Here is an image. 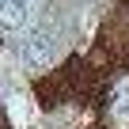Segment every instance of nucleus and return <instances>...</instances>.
Masks as SVG:
<instances>
[{"label":"nucleus","mask_w":129,"mask_h":129,"mask_svg":"<svg viewBox=\"0 0 129 129\" xmlns=\"http://www.w3.org/2000/svg\"><path fill=\"white\" fill-rule=\"evenodd\" d=\"M19 57H23V64H30V69L49 64V61H53V38H49V30L27 34V38L19 42Z\"/></svg>","instance_id":"1"},{"label":"nucleus","mask_w":129,"mask_h":129,"mask_svg":"<svg viewBox=\"0 0 129 129\" xmlns=\"http://www.w3.org/2000/svg\"><path fill=\"white\" fill-rule=\"evenodd\" d=\"M34 4H38V0H0V27H8V30L27 27Z\"/></svg>","instance_id":"2"},{"label":"nucleus","mask_w":129,"mask_h":129,"mask_svg":"<svg viewBox=\"0 0 129 129\" xmlns=\"http://www.w3.org/2000/svg\"><path fill=\"white\" fill-rule=\"evenodd\" d=\"M110 106H114V114H125V110H129V84H118V91H114Z\"/></svg>","instance_id":"3"}]
</instances>
